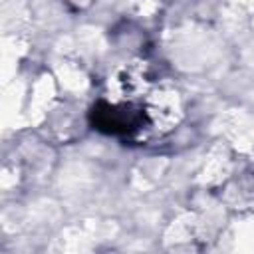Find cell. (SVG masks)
Masks as SVG:
<instances>
[{"label": "cell", "instance_id": "cell-1", "mask_svg": "<svg viewBox=\"0 0 254 254\" xmlns=\"http://www.w3.org/2000/svg\"><path fill=\"white\" fill-rule=\"evenodd\" d=\"M151 107H153V99H145V101L97 99L89 109V123L95 131L103 135L123 137V139L137 137L141 131L151 127H157L159 133H163V129L159 127L157 119L151 113Z\"/></svg>", "mask_w": 254, "mask_h": 254}]
</instances>
